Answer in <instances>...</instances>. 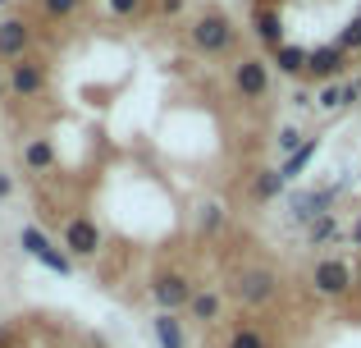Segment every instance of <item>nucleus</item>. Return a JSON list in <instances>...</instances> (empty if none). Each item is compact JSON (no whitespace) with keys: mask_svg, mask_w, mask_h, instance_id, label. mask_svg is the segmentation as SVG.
<instances>
[{"mask_svg":"<svg viewBox=\"0 0 361 348\" xmlns=\"http://www.w3.org/2000/svg\"><path fill=\"white\" fill-rule=\"evenodd\" d=\"M188 42H192L197 55H229L238 46V23H233L224 9H211V14H197L188 23Z\"/></svg>","mask_w":361,"mask_h":348,"instance_id":"nucleus-1","label":"nucleus"},{"mask_svg":"<svg viewBox=\"0 0 361 348\" xmlns=\"http://www.w3.org/2000/svg\"><path fill=\"white\" fill-rule=\"evenodd\" d=\"M270 88H274V64H270V55H238L233 60V92H238L243 101H265L270 97Z\"/></svg>","mask_w":361,"mask_h":348,"instance_id":"nucleus-2","label":"nucleus"},{"mask_svg":"<svg viewBox=\"0 0 361 348\" xmlns=\"http://www.w3.org/2000/svg\"><path fill=\"white\" fill-rule=\"evenodd\" d=\"M46 83H51V69H46L42 55H23V60H14V64H9V73H5V92H9V97H18V101L42 97Z\"/></svg>","mask_w":361,"mask_h":348,"instance_id":"nucleus-3","label":"nucleus"},{"mask_svg":"<svg viewBox=\"0 0 361 348\" xmlns=\"http://www.w3.org/2000/svg\"><path fill=\"white\" fill-rule=\"evenodd\" d=\"M18 248H23L32 261H42L51 275H73V257L64 248H55L51 234L37 229V224H23V229H18Z\"/></svg>","mask_w":361,"mask_h":348,"instance_id":"nucleus-4","label":"nucleus"},{"mask_svg":"<svg viewBox=\"0 0 361 348\" xmlns=\"http://www.w3.org/2000/svg\"><path fill=\"white\" fill-rule=\"evenodd\" d=\"M343 197V184H325V188H302V193H293L288 197V215L298 224H311V220H320V215H329L334 211V202Z\"/></svg>","mask_w":361,"mask_h":348,"instance_id":"nucleus-5","label":"nucleus"},{"mask_svg":"<svg viewBox=\"0 0 361 348\" xmlns=\"http://www.w3.org/2000/svg\"><path fill=\"white\" fill-rule=\"evenodd\" d=\"M151 303L160 307V312H178V307H188L192 303V294H197V284L188 275H178V270H160V275H151Z\"/></svg>","mask_w":361,"mask_h":348,"instance_id":"nucleus-6","label":"nucleus"},{"mask_svg":"<svg viewBox=\"0 0 361 348\" xmlns=\"http://www.w3.org/2000/svg\"><path fill=\"white\" fill-rule=\"evenodd\" d=\"M311 284H316L320 298H348L353 284H357V270L348 266V261H338V257H325V261H316V270H311Z\"/></svg>","mask_w":361,"mask_h":348,"instance_id":"nucleus-7","label":"nucleus"},{"mask_svg":"<svg viewBox=\"0 0 361 348\" xmlns=\"http://www.w3.org/2000/svg\"><path fill=\"white\" fill-rule=\"evenodd\" d=\"M27 46H32V23L23 14H0V64H14L23 55H32Z\"/></svg>","mask_w":361,"mask_h":348,"instance_id":"nucleus-8","label":"nucleus"},{"mask_svg":"<svg viewBox=\"0 0 361 348\" xmlns=\"http://www.w3.org/2000/svg\"><path fill=\"white\" fill-rule=\"evenodd\" d=\"M64 252L78 257V261H87V257L101 252V229H97L92 215H73V220L64 224Z\"/></svg>","mask_w":361,"mask_h":348,"instance_id":"nucleus-9","label":"nucleus"},{"mask_svg":"<svg viewBox=\"0 0 361 348\" xmlns=\"http://www.w3.org/2000/svg\"><path fill=\"white\" fill-rule=\"evenodd\" d=\"M343 69H348V51L338 42H329V46H311V60H307V73L311 78H320V83H338L343 78Z\"/></svg>","mask_w":361,"mask_h":348,"instance_id":"nucleus-10","label":"nucleus"},{"mask_svg":"<svg viewBox=\"0 0 361 348\" xmlns=\"http://www.w3.org/2000/svg\"><path fill=\"white\" fill-rule=\"evenodd\" d=\"M274 294H279V280H274V270H265V266L261 270H247V275L238 280V298H243L247 307H265Z\"/></svg>","mask_w":361,"mask_h":348,"instance_id":"nucleus-11","label":"nucleus"},{"mask_svg":"<svg viewBox=\"0 0 361 348\" xmlns=\"http://www.w3.org/2000/svg\"><path fill=\"white\" fill-rule=\"evenodd\" d=\"M252 32L261 37V46H265V51L274 55V51H279V46H283V18H279V9H261V5H256Z\"/></svg>","mask_w":361,"mask_h":348,"instance_id":"nucleus-12","label":"nucleus"},{"mask_svg":"<svg viewBox=\"0 0 361 348\" xmlns=\"http://www.w3.org/2000/svg\"><path fill=\"white\" fill-rule=\"evenodd\" d=\"M307 60H311V46H293V42H283L279 51L270 55L274 73H288V78H298V73H307Z\"/></svg>","mask_w":361,"mask_h":348,"instance_id":"nucleus-13","label":"nucleus"},{"mask_svg":"<svg viewBox=\"0 0 361 348\" xmlns=\"http://www.w3.org/2000/svg\"><path fill=\"white\" fill-rule=\"evenodd\" d=\"M151 330H156L160 348H188V335H183L178 312H156V316H151Z\"/></svg>","mask_w":361,"mask_h":348,"instance_id":"nucleus-14","label":"nucleus"},{"mask_svg":"<svg viewBox=\"0 0 361 348\" xmlns=\"http://www.w3.org/2000/svg\"><path fill=\"white\" fill-rule=\"evenodd\" d=\"M316 152H320V138H307V143H302V147H298L293 156H283V165H279L283 184H298V179L307 174V165L316 161Z\"/></svg>","mask_w":361,"mask_h":348,"instance_id":"nucleus-15","label":"nucleus"},{"mask_svg":"<svg viewBox=\"0 0 361 348\" xmlns=\"http://www.w3.org/2000/svg\"><path fill=\"white\" fill-rule=\"evenodd\" d=\"M23 165H27V174H46L55 165V143H51V138H27Z\"/></svg>","mask_w":361,"mask_h":348,"instance_id":"nucleus-16","label":"nucleus"},{"mask_svg":"<svg viewBox=\"0 0 361 348\" xmlns=\"http://www.w3.org/2000/svg\"><path fill=\"white\" fill-rule=\"evenodd\" d=\"M220 294H211V289H197L192 294V303H188V316L192 321H202V325H211V321H220Z\"/></svg>","mask_w":361,"mask_h":348,"instance_id":"nucleus-17","label":"nucleus"},{"mask_svg":"<svg viewBox=\"0 0 361 348\" xmlns=\"http://www.w3.org/2000/svg\"><path fill=\"white\" fill-rule=\"evenodd\" d=\"M283 188H288V184H283L279 170H261V174L252 179V197H256V202H270V197H279Z\"/></svg>","mask_w":361,"mask_h":348,"instance_id":"nucleus-18","label":"nucleus"},{"mask_svg":"<svg viewBox=\"0 0 361 348\" xmlns=\"http://www.w3.org/2000/svg\"><path fill=\"white\" fill-rule=\"evenodd\" d=\"M316 106L320 110H348V83H320V92H316Z\"/></svg>","mask_w":361,"mask_h":348,"instance_id":"nucleus-19","label":"nucleus"},{"mask_svg":"<svg viewBox=\"0 0 361 348\" xmlns=\"http://www.w3.org/2000/svg\"><path fill=\"white\" fill-rule=\"evenodd\" d=\"M307 239L316 243V248H320V243H329V239H338V215L329 211V215H320V220H311L307 224Z\"/></svg>","mask_w":361,"mask_h":348,"instance_id":"nucleus-20","label":"nucleus"},{"mask_svg":"<svg viewBox=\"0 0 361 348\" xmlns=\"http://www.w3.org/2000/svg\"><path fill=\"white\" fill-rule=\"evenodd\" d=\"M37 9H42V18H55V23H60V18H73L82 9V0H37Z\"/></svg>","mask_w":361,"mask_h":348,"instance_id":"nucleus-21","label":"nucleus"},{"mask_svg":"<svg viewBox=\"0 0 361 348\" xmlns=\"http://www.w3.org/2000/svg\"><path fill=\"white\" fill-rule=\"evenodd\" d=\"M229 348H270V340H265L256 325H238V330L229 335Z\"/></svg>","mask_w":361,"mask_h":348,"instance_id":"nucleus-22","label":"nucleus"},{"mask_svg":"<svg viewBox=\"0 0 361 348\" xmlns=\"http://www.w3.org/2000/svg\"><path fill=\"white\" fill-rule=\"evenodd\" d=\"M224 220H229V211H224L220 202H206V206H202V229H206V234H220Z\"/></svg>","mask_w":361,"mask_h":348,"instance_id":"nucleus-23","label":"nucleus"},{"mask_svg":"<svg viewBox=\"0 0 361 348\" xmlns=\"http://www.w3.org/2000/svg\"><path fill=\"white\" fill-rule=\"evenodd\" d=\"M302 143H307V133H302L298 124H283V128H279V152H283V156H293Z\"/></svg>","mask_w":361,"mask_h":348,"instance_id":"nucleus-24","label":"nucleus"},{"mask_svg":"<svg viewBox=\"0 0 361 348\" xmlns=\"http://www.w3.org/2000/svg\"><path fill=\"white\" fill-rule=\"evenodd\" d=\"M142 9H147V0H106V14L115 18H137Z\"/></svg>","mask_w":361,"mask_h":348,"instance_id":"nucleus-25","label":"nucleus"},{"mask_svg":"<svg viewBox=\"0 0 361 348\" xmlns=\"http://www.w3.org/2000/svg\"><path fill=\"white\" fill-rule=\"evenodd\" d=\"M338 46H343V51H361V14L338 32Z\"/></svg>","mask_w":361,"mask_h":348,"instance_id":"nucleus-26","label":"nucleus"},{"mask_svg":"<svg viewBox=\"0 0 361 348\" xmlns=\"http://www.w3.org/2000/svg\"><path fill=\"white\" fill-rule=\"evenodd\" d=\"M288 106H293V110H311V106H316V97H311V92H307V88H293V97H288Z\"/></svg>","mask_w":361,"mask_h":348,"instance_id":"nucleus-27","label":"nucleus"},{"mask_svg":"<svg viewBox=\"0 0 361 348\" xmlns=\"http://www.w3.org/2000/svg\"><path fill=\"white\" fill-rule=\"evenodd\" d=\"M5 197H14V174L0 170V202H5Z\"/></svg>","mask_w":361,"mask_h":348,"instance_id":"nucleus-28","label":"nucleus"},{"mask_svg":"<svg viewBox=\"0 0 361 348\" xmlns=\"http://www.w3.org/2000/svg\"><path fill=\"white\" fill-rule=\"evenodd\" d=\"M361 101V78H348V106H357Z\"/></svg>","mask_w":361,"mask_h":348,"instance_id":"nucleus-29","label":"nucleus"},{"mask_svg":"<svg viewBox=\"0 0 361 348\" xmlns=\"http://www.w3.org/2000/svg\"><path fill=\"white\" fill-rule=\"evenodd\" d=\"M183 9V0H160V14H178Z\"/></svg>","mask_w":361,"mask_h":348,"instance_id":"nucleus-30","label":"nucleus"},{"mask_svg":"<svg viewBox=\"0 0 361 348\" xmlns=\"http://www.w3.org/2000/svg\"><path fill=\"white\" fill-rule=\"evenodd\" d=\"M353 243L361 248V215H357V224H353Z\"/></svg>","mask_w":361,"mask_h":348,"instance_id":"nucleus-31","label":"nucleus"},{"mask_svg":"<svg viewBox=\"0 0 361 348\" xmlns=\"http://www.w3.org/2000/svg\"><path fill=\"white\" fill-rule=\"evenodd\" d=\"M0 97H5V69H0Z\"/></svg>","mask_w":361,"mask_h":348,"instance_id":"nucleus-32","label":"nucleus"},{"mask_svg":"<svg viewBox=\"0 0 361 348\" xmlns=\"http://www.w3.org/2000/svg\"><path fill=\"white\" fill-rule=\"evenodd\" d=\"M0 9H9V0H0Z\"/></svg>","mask_w":361,"mask_h":348,"instance_id":"nucleus-33","label":"nucleus"},{"mask_svg":"<svg viewBox=\"0 0 361 348\" xmlns=\"http://www.w3.org/2000/svg\"><path fill=\"white\" fill-rule=\"evenodd\" d=\"M357 284H361V270H357Z\"/></svg>","mask_w":361,"mask_h":348,"instance_id":"nucleus-34","label":"nucleus"}]
</instances>
